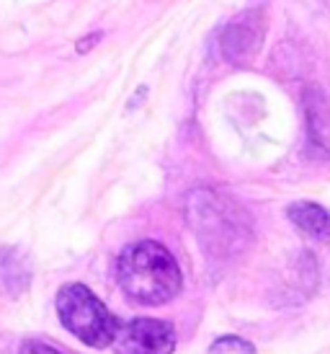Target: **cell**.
<instances>
[{
  "label": "cell",
  "mask_w": 330,
  "mask_h": 354,
  "mask_svg": "<svg viewBox=\"0 0 330 354\" xmlns=\"http://www.w3.org/2000/svg\"><path fill=\"white\" fill-rule=\"evenodd\" d=\"M57 315L59 324L72 336H78L83 344L93 349L114 346L119 334L117 318L108 313V308L98 300L86 285L70 282L57 292Z\"/></svg>",
  "instance_id": "obj_3"
},
{
  "label": "cell",
  "mask_w": 330,
  "mask_h": 354,
  "mask_svg": "<svg viewBox=\"0 0 330 354\" xmlns=\"http://www.w3.org/2000/svg\"><path fill=\"white\" fill-rule=\"evenodd\" d=\"M287 217L300 233H304L312 241L330 243V209H325L318 202H291L287 207Z\"/></svg>",
  "instance_id": "obj_6"
},
{
  "label": "cell",
  "mask_w": 330,
  "mask_h": 354,
  "mask_svg": "<svg viewBox=\"0 0 330 354\" xmlns=\"http://www.w3.org/2000/svg\"><path fill=\"white\" fill-rule=\"evenodd\" d=\"M19 354H62V352H59V349H55V346L44 344V342L29 339V342H23V346H21Z\"/></svg>",
  "instance_id": "obj_10"
},
{
  "label": "cell",
  "mask_w": 330,
  "mask_h": 354,
  "mask_svg": "<svg viewBox=\"0 0 330 354\" xmlns=\"http://www.w3.org/2000/svg\"><path fill=\"white\" fill-rule=\"evenodd\" d=\"M206 354H255V346H253L251 342H245L243 336L227 334V336L214 339Z\"/></svg>",
  "instance_id": "obj_9"
},
{
  "label": "cell",
  "mask_w": 330,
  "mask_h": 354,
  "mask_svg": "<svg viewBox=\"0 0 330 354\" xmlns=\"http://www.w3.org/2000/svg\"><path fill=\"white\" fill-rule=\"evenodd\" d=\"M31 279V266L26 256L19 254L16 248H3L0 251V290L10 297L21 295Z\"/></svg>",
  "instance_id": "obj_8"
},
{
  "label": "cell",
  "mask_w": 330,
  "mask_h": 354,
  "mask_svg": "<svg viewBox=\"0 0 330 354\" xmlns=\"http://www.w3.org/2000/svg\"><path fill=\"white\" fill-rule=\"evenodd\" d=\"M188 225L209 256H233L251 241V217L237 202L214 189H194L186 207Z\"/></svg>",
  "instance_id": "obj_2"
},
{
  "label": "cell",
  "mask_w": 330,
  "mask_h": 354,
  "mask_svg": "<svg viewBox=\"0 0 330 354\" xmlns=\"http://www.w3.org/2000/svg\"><path fill=\"white\" fill-rule=\"evenodd\" d=\"M117 282L132 303L155 308L181 292L184 277L168 248L157 241H137L119 254Z\"/></svg>",
  "instance_id": "obj_1"
},
{
  "label": "cell",
  "mask_w": 330,
  "mask_h": 354,
  "mask_svg": "<svg viewBox=\"0 0 330 354\" xmlns=\"http://www.w3.org/2000/svg\"><path fill=\"white\" fill-rule=\"evenodd\" d=\"M266 26H269V16L263 6L248 8L237 13L227 26L222 29L220 37V47H222V57L230 65L245 68L251 65L255 55L261 52L263 37H266Z\"/></svg>",
  "instance_id": "obj_4"
},
{
  "label": "cell",
  "mask_w": 330,
  "mask_h": 354,
  "mask_svg": "<svg viewBox=\"0 0 330 354\" xmlns=\"http://www.w3.org/2000/svg\"><path fill=\"white\" fill-rule=\"evenodd\" d=\"M175 328L168 321L157 318H135L119 326L114 339L117 354H173Z\"/></svg>",
  "instance_id": "obj_5"
},
{
  "label": "cell",
  "mask_w": 330,
  "mask_h": 354,
  "mask_svg": "<svg viewBox=\"0 0 330 354\" xmlns=\"http://www.w3.org/2000/svg\"><path fill=\"white\" fill-rule=\"evenodd\" d=\"M98 39H101V34H93V37H90V39H86V41L80 39L78 41V52H88V50H90V44H93V41H98Z\"/></svg>",
  "instance_id": "obj_11"
},
{
  "label": "cell",
  "mask_w": 330,
  "mask_h": 354,
  "mask_svg": "<svg viewBox=\"0 0 330 354\" xmlns=\"http://www.w3.org/2000/svg\"><path fill=\"white\" fill-rule=\"evenodd\" d=\"M304 109H307L310 145L315 150H320L322 156H330V101L320 91L310 88L304 93Z\"/></svg>",
  "instance_id": "obj_7"
}]
</instances>
